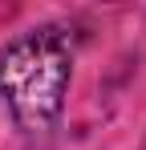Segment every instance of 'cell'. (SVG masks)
<instances>
[{"label": "cell", "mask_w": 146, "mask_h": 150, "mask_svg": "<svg viewBox=\"0 0 146 150\" xmlns=\"http://www.w3.org/2000/svg\"><path fill=\"white\" fill-rule=\"evenodd\" d=\"M73 77L69 41L57 28H33L0 49V101L21 130H49L57 122Z\"/></svg>", "instance_id": "obj_1"}]
</instances>
